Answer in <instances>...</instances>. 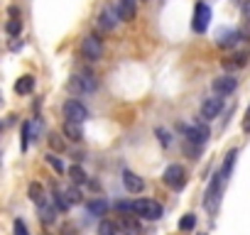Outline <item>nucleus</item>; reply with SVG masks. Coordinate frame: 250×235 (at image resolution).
<instances>
[{"label":"nucleus","instance_id":"nucleus-11","mask_svg":"<svg viewBox=\"0 0 250 235\" xmlns=\"http://www.w3.org/2000/svg\"><path fill=\"white\" fill-rule=\"evenodd\" d=\"M184 135H187V140H189V142L204 145V142L208 140V128H206L204 123H194V125L184 128Z\"/></svg>","mask_w":250,"mask_h":235},{"label":"nucleus","instance_id":"nucleus-20","mask_svg":"<svg viewBox=\"0 0 250 235\" xmlns=\"http://www.w3.org/2000/svg\"><path fill=\"white\" fill-rule=\"evenodd\" d=\"M235 157H238V150H230V152L226 155V162H223V167H221V174H223L226 179H228V176H230V172H233Z\"/></svg>","mask_w":250,"mask_h":235},{"label":"nucleus","instance_id":"nucleus-1","mask_svg":"<svg viewBox=\"0 0 250 235\" xmlns=\"http://www.w3.org/2000/svg\"><path fill=\"white\" fill-rule=\"evenodd\" d=\"M223 184H226V176H223L221 172L213 174V179H211V184H208V191H206V198H204L206 211H216V208H218L221 194H223Z\"/></svg>","mask_w":250,"mask_h":235},{"label":"nucleus","instance_id":"nucleus-35","mask_svg":"<svg viewBox=\"0 0 250 235\" xmlns=\"http://www.w3.org/2000/svg\"><path fill=\"white\" fill-rule=\"evenodd\" d=\"M199 235H206V233H199Z\"/></svg>","mask_w":250,"mask_h":235},{"label":"nucleus","instance_id":"nucleus-23","mask_svg":"<svg viewBox=\"0 0 250 235\" xmlns=\"http://www.w3.org/2000/svg\"><path fill=\"white\" fill-rule=\"evenodd\" d=\"M69 176H71V181H74L76 186H81V184H86V181H88V179H86V172H83L81 167H76V164L69 169Z\"/></svg>","mask_w":250,"mask_h":235},{"label":"nucleus","instance_id":"nucleus-17","mask_svg":"<svg viewBox=\"0 0 250 235\" xmlns=\"http://www.w3.org/2000/svg\"><path fill=\"white\" fill-rule=\"evenodd\" d=\"M64 135H66L69 140H74V142H79V140H83V130H81V123H74V120H66V123H64Z\"/></svg>","mask_w":250,"mask_h":235},{"label":"nucleus","instance_id":"nucleus-19","mask_svg":"<svg viewBox=\"0 0 250 235\" xmlns=\"http://www.w3.org/2000/svg\"><path fill=\"white\" fill-rule=\"evenodd\" d=\"M54 213H57V206H49V203H40V218H42V223H54Z\"/></svg>","mask_w":250,"mask_h":235},{"label":"nucleus","instance_id":"nucleus-4","mask_svg":"<svg viewBox=\"0 0 250 235\" xmlns=\"http://www.w3.org/2000/svg\"><path fill=\"white\" fill-rule=\"evenodd\" d=\"M69 88H71V91H81V93H93V91L98 88V83H96L93 74H88V71H79V74L69 81Z\"/></svg>","mask_w":250,"mask_h":235},{"label":"nucleus","instance_id":"nucleus-16","mask_svg":"<svg viewBox=\"0 0 250 235\" xmlns=\"http://www.w3.org/2000/svg\"><path fill=\"white\" fill-rule=\"evenodd\" d=\"M133 215H135V213H125V215H120V220H118V225H120L125 233H130V235L140 233V223H138Z\"/></svg>","mask_w":250,"mask_h":235},{"label":"nucleus","instance_id":"nucleus-32","mask_svg":"<svg viewBox=\"0 0 250 235\" xmlns=\"http://www.w3.org/2000/svg\"><path fill=\"white\" fill-rule=\"evenodd\" d=\"M49 145H52L54 150H64V140H62L59 135H52V137H49Z\"/></svg>","mask_w":250,"mask_h":235},{"label":"nucleus","instance_id":"nucleus-13","mask_svg":"<svg viewBox=\"0 0 250 235\" xmlns=\"http://www.w3.org/2000/svg\"><path fill=\"white\" fill-rule=\"evenodd\" d=\"M115 18H118V13H115L113 8H105V10L98 15V27H101L103 32H113V30H115V22H118Z\"/></svg>","mask_w":250,"mask_h":235},{"label":"nucleus","instance_id":"nucleus-29","mask_svg":"<svg viewBox=\"0 0 250 235\" xmlns=\"http://www.w3.org/2000/svg\"><path fill=\"white\" fill-rule=\"evenodd\" d=\"M155 135L160 137L162 147H169V135H167V130H165V128H157V130H155Z\"/></svg>","mask_w":250,"mask_h":235},{"label":"nucleus","instance_id":"nucleus-15","mask_svg":"<svg viewBox=\"0 0 250 235\" xmlns=\"http://www.w3.org/2000/svg\"><path fill=\"white\" fill-rule=\"evenodd\" d=\"M248 59H250L248 52H235V54H230V57L223 59V66H226V69H240V66L248 64Z\"/></svg>","mask_w":250,"mask_h":235},{"label":"nucleus","instance_id":"nucleus-33","mask_svg":"<svg viewBox=\"0 0 250 235\" xmlns=\"http://www.w3.org/2000/svg\"><path fill=\"white\" fill-rule=\"evenodd\" d=\"M243 133H250V110L245 113V120H243Z\"/></svg>","mask_w":250,"mask_h":235},{"label":"nucleus","instance_id":"nucleus-3","mask_svg":"<svg viewBox=\"0 0 250 235\" xmlns=\"http://www.w3.org/2000/svg\"><path fill=\"white\" fill-rule=\"evenodd\" d=\"M165 184L169 189H174V191L184 189V184H187V169L182 164H169L165 169Z\"/></svg>","mask_w":250,"mask_h":235},{"label":"nucleus","instance_id":"nucleus-30","mask_svg":"<svg viewBox=\"0 0 250 235\" xmlns=\"http://www.w3.org/2000/svg\"><path fill=\"white\" fill-rule=\"evenodd\" d=\"M115 208H118L120 213H135V211H133V203H128V201H118Z\"/></svg>","mask_w":250,"mask_h":235},{"label":"nucleus","instance_id":"nucleus-24","mask_svg":"<svg viewBox=\"0 0 250 235\" xmlns=\"http://www.w3.org/2000/svg\"><path fill=\"white\" fill-rule=\"evenodd\" d=\"M62 194H64V198H66L71 206L81 201V191L76 189V184H74V186H69V189H62Z\"/></svg>","mask_w":250,"mask_h":235},{"label":"nucleus","instance_id":"nucleus-22","mask_svg":"<svg viewBox=\"0 0 250 235\" xmlns=\"http://www.w3.org/2000/svg\"><path fill=\"white\" fill-rule=\"evenodd\" d=\"M105 211H108V203L103 198H96V201L88 203V213L91 215H105Z\"/></svg>","mask_w":250,"mask_h":235},{"label":"nucleus","instance_id":"nucleus-21","mask_svg":"<svg viewBox=\"0 0 250 235\" xmlns=\"http://www.w3.org/2000/svg\"><path fill=\"white\" fill-rule=\"evenodd\" d=\"M120 230V225L115 220H101L98 223V235H115Z\"/></svg>","mask_w":250,"mask_h":235},{"label":"nucleus","instance_id":"nucleus-8","mask_svg":"<svg viewBox=\"0 0 250 235\" xmlns=\"http://www.w3.org/2000/svg\"><path fill=\"white\" fill-rule=\"evenodd\" d=\"M115 13H118V20L120 22H133L135 15H138L135 0H118V3H115Z\"/></svg>","mask_w":250,"mask_h":235},{"label":"nucleus","instance_id":"nucleus-7","mask_svg":"<svg viewBox=\"0 0 250 235\" xmlns=\"http://www.w3.org/2000/svg\"><path fill=\"white\" fill-rule=\"evenodd\" d=\"M64 118H66V120H74V123H83L88 118V110L79 100H66L64 103Z\"/></svg>","mask_w":250,"mask_h":235},{"label":"nucleus","instance_id":"nucleus-31","mask_svg":"<svg viewBox=\"0 0 250 235\" xmlns=\"http://www.w3.org/2000/svg\"><path fill=\"white\" fill-rule=\"evenodd\" d=\"M47 162H49V164H52V167L57 169V174H62V172H64V164H62V162H59V159H57L54 155H49V157H47Z\"/></svg>","mask_w":250,"mask_h":235},{"label":"nucleus","instance_id":"nucleus-14","mask_svg":"<svg viewBox=\"0 0 250 235\" xmlns=\"http://www.w3.org/2000/svg\"><path fill=\"white\" fill-rule=\"evenodd\" d=\"M240 39H243V32H238V30H226V32H221V37H218V47L230 49V47H235Z\"/></svg>","mask_w":250,"mask_h":235},{"label":"nucleus","instance_id":"nucleus-27","mask_svg":"<svg viewBox=\"0 0 250 235\" xmlns=\"http://www.w3.org/2000/svg\"><path fill=\"white\" fill-rule=\"evenodd\" d=\"M20 30H22V22H20V20H10V22H8V35L18 37V35H20Z\"/></svg>","mask_w":250,"mask_h":235},{"label":"nucleus","instance_id":"nucleus-5","mask_svg":"<svg viewBox=\"0 0 250 235\" xmlns=\"http://www.w3.org/2000/svg\"><path fill=\"white\" fill-rule=\"evenodd\" d=\"M81 54H83V59H86V61H98V59H101V54H103L101 39H98V37H93V35L83 37V42H81Z\"/></svg>","mask_w":250,"mask_h":235},{"label":"nucleus","instance_id":"nucleus-2","mask_svg":"<svg viewBox=\"0 0 250 235\" xmlns=\"http://www.w3.org/2000/svg\"><path fill=\"white\" fill-rule=\"evenodd\" d=\"M133 211H135V215L147 218V220L162 218V206L157 201H152V198H138V201H133Z\"/></svg>","mask_w":250,"mask_h":235},{"label":"nucleus","instance_id":"nucleus-10","mask_svg":"<svg viewBox=\"0 0 250 235\" xmlns=\"http://www.w3.org/2000/svg\"><path fill=\"white\" fill-rule=\"evenodd\" d=\"M221 110H223V96L208 98V100H204V105H201V118H204V120H213V118H218Z\"/></svg>","mask_w":250,"mask_h":235},{"label":"nucleus","instance_id":"nucleus-6","mask_svg":"<svg viewBox=\"0 0 250 235\" xmlns=\"http://www.w3.org/2000/svg\"><path fill=\"white\" fill-rule=\"evenodd\" d=\"M208 22H211V8H208L206 3H196V13H194V20H191V30L201 35V32H206Z\"/></svg>","mask_w":250,"mask_h":235},{"label":"nucleus","instance_id":"nucleus-34","mask_svg":"<svg viewBox=\"0 0 250 235\" xmlns=\"http://www.w3.org/2000/svg\"><path fill=\"white\" fill-rule=\"evenodd\" d=\"M243 15L250 20V0H245V3H243Z\"/></svg>","mask_w":250,"mask_h":235},{"label":"nucleus","instance_id":"nucleus-26","mask_svg":"<svg viewBox=\"0 0 250 235\" xmlns=\"http://www.w3.org/2000/svg\"><path fill=\"white\" fill-rule=\"evenodd\" d=\"M196 225V215L194 213H187L182 220H179V230H191Z\"/></svg>","mask_w":250,"mask_h":235},{"label":"nucleus","instance_id":"nucleus-18","mask_svg":"<svg viewBox=\"0 0 250 235\" xmlns=\"http://www.w3.org/2000/svg\"><path fill=\"white\" fill-rule=\"evenodd\" d=\"M32 88H35V78H32V76H20V78L15 81V93H20V96L32 93Z\"/></svg>","mask_w":250,"mask_h":235},{"label":"nucleus","instance_id":"nucleus-9","mask_svg":"<svg viewBox=\"0 0 250 235\" xmlns=\"http://www.w3.org/2000/svg\"><path fill=\"white\" fill-rule=\"evenodd\" d=\"M211 88H213V93H216V96H230V93L238 88V78H233V76H221V78H213Z\"/></svg>","mask_w":250,"mask_h":235},{"label":"nucleus","instance_id":"nucleus-28","mask_svg":"<svg viewBox=\"0 0 250 235\" xmlns=\"http://www.w3.org/2000/svg\"><path fill=\"white\" fill-rule=\"evenodd\" d=\"M13 230H15V235H30V230H27V225H25V220H15V225H13Z\"/></svg>","mask_w":250,"mask_h":235},{"label":"nucleus","instance_id":"nucleus-25","mask_svg":"<svg viewBox=\"0 0 250 235\" xmlns=\"http://www.w3.org/2000/svg\"><path fill=\"white\" fill-rule=\"evenodd\" d=\"M30 198H32L35 203H42V201H44V189H42V184H30Z\"/></svg>","mask_w":250,"mask_h":235},{"label":"nucleus","instance_id":"nucleus-12","mask_svg":"<svg viewBox=\"0 0 250 235\" xmlns=\"http://www.w3.org/2000/svg\"><path fill=\"white\" fill-rule=\"evenodd\" d=\"M123 184H125V191L128 194H140L145 189V181L133 172H123Z\"/></svg>","mask_w":250,"mask_h":235}]
</instances>
